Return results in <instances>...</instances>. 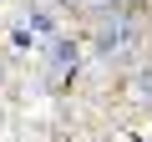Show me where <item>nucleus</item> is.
Here are the masks:
<instances>
[{"label": "nucleus", "instance_id": "nucleus-1", "mask_svg": "<svg viewBox=\"0 0 152 142\" xmlns=\"http://www.w3.org/2000/svg\"><path fill=\"white\" fill-rule=\"evenodd\" d=\"M96 56H107V61H117V56H132V46H137V26L122 15V10H112V15H102V26H96Z\"/></svg>", "mask_w": 152, "mask_h": 142}]
</instances>
